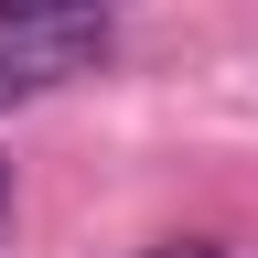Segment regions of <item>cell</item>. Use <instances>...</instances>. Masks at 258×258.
<instances>
[{"label": "cell", "instance_id": "3957f363", "mask_svg": "<svg viewBox=\"0 0 258 258\" xmlns=\"http://www.w3.org/2000/svg\"><path fill=\"white\" fill-rule=\"evenodd\" d=\"M0 226H11V161H0Z\"/></svg>", "mask_w": 258, "mask_h": 258}, {"label": "cell", "instance_id": "6da1fadb", "mask_svg": "<svg viewBox=\"0 0 258 258\" xmlns=\"http://www.w3.org/2000/svg\"><path fill=\"white\" fill-rule=\"evenodd\" d=\"M108 64V0H76V11H0V108L43 97L64 76H97Z\"/></svg>", "mask_w": 258, "mask_h": 258}, {"label": "cell", "instance_id": "7a4b0ae2", "mask_svg": "<svg viewBox=\"0 0 258 258\" xmlns=\"http://www.w3.org/2000/svg\"><path fill=\"white\" fill-rule=\"evenodd\" d=\"M140 258H226L215 237H172V247H140Z\"/></svg>", "mask_w": 258, "mask_h": 258}]
</instances>
